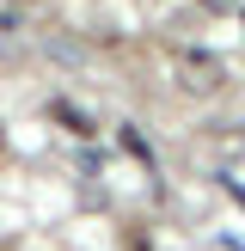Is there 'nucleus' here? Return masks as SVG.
<instances>
[{
  "mask_svg": "<svg viewBox=\"0 0 245 251\" xmlns=\"http://www.w3.org/2000/svg\"><path fill=\"white\" fill-rule=\"evenodd\" d=\"M172 86H178L184 98H215L220 86H227V68H220V55H208V49H178V55H172Z\"/></svg>",
  "mask_w": 245,
  "mask_h": 251,
  "instance_id": "obj_1",
  "label": "nucleus"
},
{
  "mask_svg": "<svg viewBox=\"0 0 245 251\" xmlns=\"http://www.w3.org/2000/svg\"><path fill=\"white\" fill-rule=\"evenodd\" d=\"M6 49H19V12H0V55H6Z\"/></svg>",
  "mask_w": 245,
  "mask_h": 251,
  "instance_id": "obj_2",
  "label": "nucleus"
},
{
  "mask_svg": "<svg viewBox=\"0 0 245 251\" xmlns=\"http://www.w3.org/2000/svg\"><path fill=\"white\" fill-rule=\"evenodd\" d=\"M6 6H24V0H6Z\"/></svg>",
  "mask_w": 245,
  "mask_h": 251,
  "instance_id": "obj_3",
  "label": "nucleus"
},
{
  "mask_svg": "<svg viewBox=\"0 0 245 251\" xmlns=\"http://www.w3.org/2000/svg\"><path fill=\"white\" fill-rule=\"evenodd\" d=\"M0 141H6V135H0Z\"/></svg>",
  "mask_w": 245,
  "mask_h": 251,
  "instance_id": "obj_4",
  "label": "nucleus"
}]
</instances>
